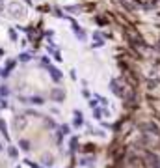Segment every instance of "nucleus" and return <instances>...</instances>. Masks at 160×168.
<instances>
[{
    "instance_id": "nucleus-4",
    "label": "nucleus",
    "mask_w": 160,
    "mask_h": 168,
    "mask_svg": "<svg viewBox=\"0 0 160 168\" xmlns=\"http://www.w3.org/2000/svg\"><path fill=\"white\" fill-rule=\"evenodd\" d=\"M0 9H4V2H2V0H0Z\"/></svg>"
},
{
    "instance_id": "nucleus-2",
    "label": "nucleus",
    "mask_w": 160,
    "mask_h": 168,
    "mask_svg": "<svg viewBox=\"0 0 160 168\" xmlns=\"http://www.w3.org/2000/svg\"><path fill=\"white\" fill-rule=\"evenodd\" d=\"M52 97H54V99H62V97H63V91H54Z\"/></svg>"
},
{
    "instance_id": "nucleus-1",
    "label": "nucleus",
    "mask_w": 160,
    "mask_h": 168,
    "mask_svg": "<svg viewBox=\"0 0 160 168\" xmlns=\"http://www.w3.org/2000/svg\"><path fill=\"white\" fill-rule=\"evenodd\" d=\"M9 11H15V13H19V17H21V15L24 13V9H22V6H19V4L17 2H15V4H11V6H9Z\"/></svg>"
},
{
    "instance_id": "nucleus-3",
    "label": "nucleus",
    "mask_w": 160,
    "mask_h": 168,
    "mask_svg": "<svg viewBox=\"0 0 160 168\" xmlns=\"http://www.w3.org/2000/svg\"><path fill=\"white\" fill-rule=\"evenodd\" d=\"M9 155H11V157H17V150H15V147H11V150H9Z\"/></svg>"
}]
</instances>
